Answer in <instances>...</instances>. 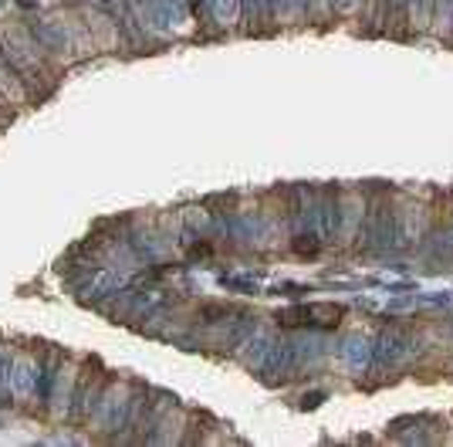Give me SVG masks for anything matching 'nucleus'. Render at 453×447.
<instances>
[{"instance_id": "nucleus-1", "label": "nucleus", "mask_w": 453, "mask_h": 447, "mask_svg": "<svg viewBox=\"0 0 453 447\" xmlns=\"http://www.w3.org/2000/svg\"><path fill=\"white\" fill-rule=\"evenodd\" d=\"M294 251H298V254H315V251H318V241H311L308 234H301V237L294 241Z\"/></svg>"}]
</instances>
